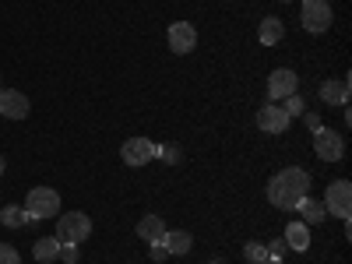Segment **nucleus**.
<instances>
[{
    "mask_svg": "<svg viewBox=\"0 0 352 264\" xmlns=\"http://www.w3.org/2000/svg\"><path fill=\"white\" fill-rule=\"evenodd\" d=\"M320 99L328 106H349V81L338 78V81H324L320 85Z\"/></svg>",
    "mask_w": 352,
    "mask_h": 264,
    "instance_id": "obj_13",
    "label": "nucleus"
},
{
    "mask_svg": "<svg viewBox=\"0 0 352 264\" xmlns=\"http://www.w3.org/2000/svg\"><path fill=\"white\" fill-rule=\"evenodd\" d=\"M264 247H268V257H285V250H289L285 240H272V243H264Z\"/></svg>",
    "mask_w": 352,
    "mask_h": 264,
    "instance_id": "obj_25",
    "label": "nucleus"
},
{
    "mask_svg": "<svg viewBox=\"0 0 352 264\" xmlns=\"http://www.w3.org/2000/svg\"><path fill=\"white\" fill-rule=\"evenodd\" d=\"M155 155H159V159H162L166 166H176V162L184 159V152L176 148V144H155Z\"/></svg>",
    "mask_w": 352,
    "mask_h": 264,
    "instance_id": "obj_20",
    "label": "nucleus"
},
{
    "mask_svg": "<svg viewBox=\"0 0 352 264\" xmlns=\"http://www.w3.org/2000/svg\"><path fill=\"white\" fill-rule=\"evenodd\" d=\"M257 36H261V43H264V46H278V43H282V36H285L282 18H264V21H261V28H257Z\"/></svg>",
    "mask_w": 352,
    "mask_h": 264,
    "instance_id": "obj_15",
    "label": "nucleus"
},
{
    "mask_svg": "<svg viewBox=\"0 0 352 264\" xmlns=\"http://www.w3.org/2000/svg\"><path fill=\"white\" fill-rule=\"evenodd\" d=\"M282 102H285L282 109H285V116H289V120H292V116H303V99H300V96H285Z\"/></svg>",
    "mask_w": 352,
    "mask_h": 264,
    "instance_id": "obj_22",
    "label": "nucleus"
},
{
    "mask_svg": "<svg viewBox=\"0 0 352 264\" xmlns=\"http://www.w3.org/2000/svg\"><path fill=\"white\" fill-rule=\"evenodd\" d=\"M0 222H4L8 229H18L21 222H28V215H25V208H18V204H8V208L0 212Z\"/></svg>",
    "mask_w": 352,
    "mask_h": 264,
    "instance_id": "obj_19",
    "label": "nucleus"
},
{
    "mask_svg": "<svg viewBox=\"0 0 352 264\" xmlns=\"http://www.w3.org/2000/svg\"><path fill=\"white\" fill-rule=\"evenodd\" d=\"M300 25L307 32L320 36L331 28V4L328 0H303V11H300Z\"/></svg>",
    "mask_w": 352,
    "mask_h": 264,
    "instance_id": "obj_5",
    "label": "nucleus"
},
{
    "mask_svg": "<svg viewBox=\"0 0 352 264\" xmlns=\"http://www.w3.org/2000/svg\"><path fill=\"white\" fill-rule=\"evenodd\" d=\"M197 46V32L190 21H173L169 25V50L173 53H190Z\"/></svg>",
    "mask_w": 352,
    "mask_h": 264,
    "instance_id": "obj_11",
    "label": "nucleus"
},
{
    "mask_svg": "<svg viewBox=\"0 0 352 264\" xmlns=\"http://www.w3.org/2000/svg\"><path fill=\"white\" fill-rule=\"evenodd\" d=\"M285 243H289V250H300V254H307L310 250V229H307V222H289L285 226V236H282Z\"/></svg>",
    "mask_w": 352,
    "mask_h": 264,
    "instance_id": "obj_12",
    "label": "nucleus"
},
{
    "mask_svg": "<svg viewBox=\"0 0 352 264\" xmlns=\"http://www.w3.org/2000/svg\"><path fill=\"white\" fill-rule=\"evenodd\" d=\"M138 236H141V240H148V243L162 240V236H166V222H162L159 215H144V219L138 222Z\"/></svg>",
    "mask_w": 352,
    "mask_h": 264,
    "instance_id": "obj_16",
    "label": "nucleus"
},
{
    "mask_svg": "<svg viewBox=\"0 0 352 264\" xmlns=\"http://www.w3.org/2000/svg\"><path fill=\"white\" fill-rule=\"evenodd\" d=\"M310 190V173L300 169V166H289V169H278L268 184V201L282 212H296V204L307 197Z\"/></svg>",
    "mask_w": 352,
    "mask_h": 264,
    "instance_id": "obj_1",
    "label": "nucleus"
},
{
    "mask_svg": "<svg viewBox=\"0 0 352 264\" xmlns=\"http://www.w3.org/2000/svg\"><path fill=\"white\" fill-rule=\"evenodd\" d=\"M162 247H166L169 254H187V250L194 247V240H190V232H187V229H166Z\"/></svg>",
    "mask_w": 352,
    "mask_h": 264,
    "instance_id": "obj_14",
    "label": "nucleus"
},
{
    "mask_svg": "<svg viewBox=\"0 0 352 264\" xmlns=\"http://www.w3.org/2000/svg\"><path fill=\"white\" fill-rule=\"evenodd\" d=\"M25 215L28 222H43V219H56L60 215V194L53 187H32L25 197Z\"/></svg>",
    "mask_w": 352,
    "mask_h": 264,
    "instance_id": "obj_2",
    "label": "nucleus"
},
{
    "mask_svg": "<svg viewBox=\"0 0 352 264\" xmlns=\"http://www.w3.org/2000/svg\"><path fill=\"white\" fill-rule=\"evenodd\" d=\"M166 257H169V250L162 247V240H155L152 243V261H166Z\"/></svg>",
    "mask_w": 352,
    "mask_h": 264,
    "instance_id": "obj_26",
    "label": "nucleus"
},
{
    "mask_svg": "<svg viewBox=\"0 0 352 264\" xmlns=\"http://www.w3.org/2000/svg\"><path fill=\"white\" fill-rule=\"evenodd\" d=\"M243 257H247V261H254V264H261L264 257H268V247H264V243H257V240H247V247H243Z\"/></svg>",
    "mask_w": 352,
    "mask_h": 264,
    "instance_id": "obj_21",
    "label": "nucleus"
},
{
    "mask_svg": "<svg viewBox=\"0 0 352 264\" xmlns=\"http://www.w3.org/2000/svg\"><path fill=\"white\" fill-rule=\"evenodd\" d=\"M324 212L328 215H335V219H352V184L349 180H335L331 187H328V194H324Z\"/></svg>",
    "mask_w": 352,
    "mask_h": 264,
    "instance_id": "obj_4",
    "label": "nucleus"
},
{
    "mask_svg": "<svg viewBox=\"0 0 352 264\" xmlns=\"http://www.w3.org/2000/svg\"><path fill=\"white\" fill-rule=\"evenodd\" d=\"M261 264H285V261H282V257H264Z\"/></svg>",
    "mask_w": 352,
    "mask_h": 264,
    "instance_id": "obj_28",
    "label": "nucleus"
},
{
    "mask_svg": "<svg viewBox=\"0 0 352 264\" xmlns=\"http://www.w3.org/2000/svg\"><path fill=\"white\" fill-rule=\"evenodd\" d=\"M307 127H310V131H320V116H317V113H307Z\"/></svg>",
    "mask_w": 352,
    "mask_h": 264,
    "instance_id": "obj_27",
    "label": "nucleus"
},
{
    "mask_svg": "<svg viewBox=\"0 0 352 264\" xmlns=\"http://www.w3.org/2000/svg\"><path fill=\"white\" fill-rule=\"evenodd\" d=\"M28 96H21L18 88H0V116H8V120H25L28 116Z\"/></svg>",
    "mask_w": 352,
    "mask_h": 264,
    "instance_id": "obj_10",
    "label": "nucleus"
},
{
    "mask_svg": "<svg viewBox=\"0 0 352 264\" xmlns=\"http://www.w3.org/2000/svg\"><path fill=\"white\" fill-rule=\"evenodd\" d=\"M314 152H317L320 162H342L345 138L335 134V131H328V127H320V131H314Z\"/></svg>",
    "mask_w": 352,
    "mask_h": 264,
    "instance_id": "obj_6",
    "label": "nucleus"
},
{
    "mask_svg": "<svg viewBox=\"0 0 352 264\" xmlns=\"http://www.w3.org/2000/svg\"><path fill=\"white\" fill-rule=\"evenodd\" d=\"M92 236V219L85 212H67V215H56V240L60 243H85Z\"/></svg>",
    "mask_w": 352,
    "mask_h": 264,
    "instance_id": "obj_3",
    "label": "nucleus"
},
{
    "mask_svg": "<svg viewBox=\"0 0 352 264\" xmlns=\"http://www.w3.org/2000/svg\"><path fill=\"white\" fill-rule=\"evenodd\" d=\"M120 159H124L127 166H144V162H152V159H155V141H148V138H131V141H124Z\"/></svg>",
    "mask_w": 352,
    "mask_h": 264,
    "instance_id": "obj_9",
    "label": "nucleus"
},
{
    "mask_svg": "<svg viewBox=\"0 0 352 264\" xmlns=\"http://www.w3.org/2000/svg\"><path fill=\"white\" fill-rule=\"evenodd\" d=\"M289 124H292V120L285 116V109L275 106V102H268V106H261V109H257V127H261L264 134H285Z\"/></svg>",
    "mask_w": 352,
    "mask_h": 264,
    "instance_id": "obj_8",
    "label": "nucleus"
},
{
    "mask_svg": "<svg viewBox=\"0 0 352 264\" xmlns=\"http://www.w3.org/2000/svg\"><path fill=\"white\" fill-rule=\"evenodd\" d=\"M0 264H21V257L11 243H0Z\"/></svg>",
    "mask_w": 352,
    "mask_h": 264,
    "instance_id": "obj_24",
    "label": "nucleus"
},
{
    "mask_svg": "<svg viewBox=\"0 0 352 264\" xmlns=\"http://www.w3.org/2000/svg\"><path fill=\"white\" fill-rule=\"evenodd\" d=\"M56 254H60V240H56V236H43V240H36V247H32V257H36L39 264L56 261Z\"/></svg>",
    "mask_w": 352,
    "mask_h": 264,
    "instance_id": "obj_18",
    "label": "nucleus"
},
{
    "mask_svg": "<svg viewBox=\"0 0 352 264\" xmlns=\"http://www.w3.org/2000/svg\"><path fill=\"white\" fill-rule=\"evenodd\" d=\"M296 88H300L296 71L278 67V71H272V78H268V99H272V102H282L285 96H296Z\"/></svg>",
    "mask_w": 352,
    "mask_h": 264,
    "instance_id": "obj_7",
    "label": "nucleus"
},
{
    "mask_svg": "<svg viewBox=\"0 0 352 264\" xmlns=\"http://www.w3.org/2000/svg\"><path fill=\"white\" fill-rule=\"evenodd\" d=\"M0 176H4V155H0Z\"/></svg>",
    "mask_w": 352,
    "mask_h": 264,
    "instance_id": "obj_29",
    "label": "nucleus"
},
{
    "mask_svg": "<svg viewBox=\"0 0 352 264\" xmlns=\"http://www.w3.org/2000/svg\"><path fill=\"white\" fill-rule=\"evenodd\" d=\"M212 264H222V261H212Z\"/></svg>",
    "mask_w": 352,
    "mask_h": 264,
    "instance_id": "obj_30",
    "label": "nucleus"
},
{
    "mask_svg": "<svg viewBox=\"0 0 352 264\" xmlns=\"http://www.w3.org/2000/svg\"><path fill=\"white\" fill-rule=\"evenodd\" d=\"M56 257H60L64 264H78V243H60V254H56Z\"/></svg>",
    "mask_w": 352,
    "mask_h": 264,
    "instance_id": "obj_23",
    "label": "nucleus"
},
{
    "mask_svg": "<svg viewBox=\"0 0 352 264\" xmlns=\"http://www.w3.org/2000/svg\"><path fill=\"white\" fill-rule=\"evenodd\" d=\"M296 212L303 215V222H307V226H314V222H324V219H328L324 204H320V201H314L310 194H307V197H303V201L296 204Z\"/></svg>",
    "mask_w": 352,
    "mask_h": 264,
    "instance_id": "obj_17",
    "label": "nucleus"
}]
</instances>
